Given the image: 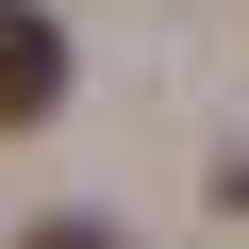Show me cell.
I'll return each instance as SVG.
<instances>
[{
  "mask_svg": "<svg viewBox=\"0 0 249 249\" xmlns=\"http://www.w3.org/2000/svg\"><path fill=\"white\" fill-rule=\"evenodd\" d=\"M50 100H67V17L50 0H0V133H34Z\"/></svg>",
  "mask_w": 249,
  "mask_h": 249,
  "instance_id": "1",
  "label": "cell"
}]
</instances>
